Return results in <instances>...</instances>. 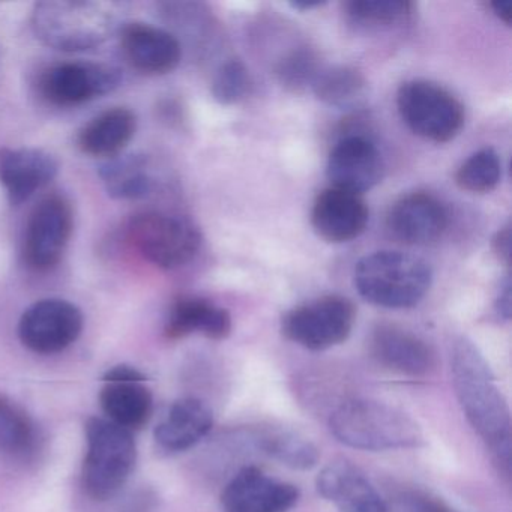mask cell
Returning <instances> with one entry per match:
<instances>
[{"label": "cell", "instance_id": "44dd1931", "mask_svg": "<svg viewBox=\"0 0 512 512\" xmlns=\"http://www.w3.org/2000/svg\"><path fill=\"white\" fill-rule=\"evenodd\" d=\"M199 332L211 340H224L232 332V317L229 311L206 299L179 298L170 308L166 322V335L170 340H179Z\"/></svg>", "mask_w": 512, "mask_h": 512}, {"label": "cell", "instance_id": "7402d4cb", "mask_svg": "<svg viewBox=\"0 0 512 512\" xmlns=\"http://www.w3.org/2000/svg\"><path fill=\"white\" fill-rule=\"evenodd\" d=\"M137 119L131 110L116 107L95 116L80 131L79 148L92 157L115 158L136 134Z\"/></svg>", "mask_w": 512, "mask_h": 512}, {"label": "cell", "instance_id": "52a82bcc", "mask_svg": "<svg viewBox=\"0 0 512 512\" xmlns=\"http://www.w3.org/2000/svg\"><path fill=\"white\" fill-rule=\"evenodd\" d=\"M131 245L158 268L175 269L194 259L202 235L193 221L178 215L146 212L128 226Z\"/></svg>", "mask_w": 512, "mask_h": 512}, {"label": "cell", "instance_id": "6da1fadb", "mask_svg": "<svg viewBox=\"0 0 512 512\" xmlns=\"http://www.w3.org/2000/svg\"><path fill=\"white\" fill-rule=\"evenodd\" d=\"M452 382L464 415L482 437L500 470L511 473V418L505 398L485 359L470 341L452 350Z\"/></svg>", "mask_w": 512, "mask_h": 512}, {"label": "cell", "instance_id": "cb8c5ba5", "mask_svg": "<svg viewBox=\"0 0 512 512\" xmlns=\"http://www.w3.org/2000/svg\"><path fill=\"white\" fill-rule=\"evenodd\" d=\"M311 88L320 101L341 110L356 109L367 97V80L350 67L320 70Z\"/></svg>", "mask_w": 512, "mask_h": 512}, {"label": "cell", "instance_id": "484cf974", "mask_svg": "<svg viewBox=\"0 0 512 512\" xmlns=\"http://www.w3.org/2000/svg\"><path fill=\"white\" fill-rule=\"evenodd\" d=\"M37 425L25 409L0 395V454L28 457L37 449Z\"/></svg>", "mask_w": 512, "mask_h": 512}, {"label": "cell", "instance_id": "e575fe53", "mask_svg": "<svg viewBox=\"0 0 512 512\" xmlns=\"http://www.w3.org/2000/svg\"><path fill=\"white\" fill-rule=\"evenodd\" d=\"M491 10L493 13L502 20L505 25H511L512 20V2L511 0H497V2H491Z\"/></svg>", "mask_w": 512, "mask_h": 512}, {"label": "cell", "instance_id": "5bb4252c", "mask_svg": "<svg viewBox=\"0 0 512 512\" xmlns=\"http://www.w3.org/2000/svg\"><path fill=\"white\" fill-rule=\"evenodd\" d=\"M449 214L433 194L410 193L389 209L386 227L392 238L407 245H427L442 238Z\"/></svg>", "mask_w": 512, "mask_h": 512}, {"label": "cell", "instance_id": "f546056e", "mask_svg": "<svg viewBox=\"0 0 512 512\" xmlns=\"http://www.w3.org/2000/svg\"><path fill=\"white\" fill-rule=\"evenodd\" d=\"M251 89L250 73L241 61L221 65L212 82V95L223 106H232L247 97Z\"/></svg>", "mask_w": 512, "mask_h": 512}, {"label": "cell", "instance_id": "277c9868", "mask_svg": "<svg viewBox=\"0 0 512 512\" xmlns=\"http://www.w3.org/2000/svg\"><path fill=\"white\" fill-rule=\"evenodd\" d=\"M35 35L47 46L62 52L94 49L115 28L112 7L82 0H58L35 5L32 13Z\"/></svg>", "mask_w": 512, "mask_h": 512}, {"label": "cell", "instance_id": "4316f807", "mask_svg": "<svg viewBox=\"0 0 512 512\" xmlns=\"http://www.w3.org/2000/svg\"><path fill=\"white\" fill-rule=\"evenodd\" d=\"M260 448L292 469H313L319 463V449L310 440L293 431L269 430L260 437Z\"/></svg>", "mask_w": 512, "mask_h": 512}, {"label": "cell", "instance_id": "8d00e7d4", "mask_svg": "<svg viewBox=\"0 0 512 512\" xmlns=\"http://www.w3.org/2000/svg\"><path fill=\"white\" fill-rule=\"evenodd\" d=\"M322 2H296L292 4V7L298 8V10H311V8L320 7Z\"/></svg>", "mask_w": 512, "mask_h": 512}, {"label": "cell", "instance_id": "8992f818", "mask_svg": "<svg viewBox=\"0 0 512 512\" xmlns=\"http://www.w3.org/2000/svg\"><path fill=\"white\" fill-rule=\"evenodd\" d=\"M404 124L422 139L446 143L464 125V107L448 89L428 80H409L397 92Z\"/></svg>", "mask_w": 512, "mask_h": 512}, {"label": "cell", "instance_id": "3957f363", "mask_svg": "<svg viewBox=\"0 0 512 512\" xmlns=\"http://www.w3.org/2000/svg\"><path fill=\"white\" fill-rule=\"evenodd\" d=\"M331 431L344 445L362 451L415 448L422 442L421 428L412 418L373 400H352L338 407Z\"/></svg>", "mask_w": 512, "mask_h": 512}, {"label": "cell", "instance_id": "4fadbf2b", "mask_svg": "<svg viewBox=\"0 0 512 512\" xmlns=\"http://www.w3.org/2000/svg\"><path fill=\"white\" fill-rule=\"evenodd\" d=\"M298 499L295 485L269 478L257 467L236 473L221 494L224 512H287Z\"/></svg>", "mask_w": 512, "mask_h": 512}, {"label": "cell", "instance_id": "ac0fdd59", "mask_svg": "<svg viewBox=\"0 0 512 512\" xmlns=\"http://www.w3.org/2000/svg\"><path fill=\"white\" fill-rule=\"evenodd\" d=\"M59 164L49 152L34 148L0 149V182L11 205L17 206L49 185Z\"/></svg>", "mask_w": 512, "mask_h": 512}, {"label": "cell", "instance_id": "d590c367", "mask_svg": "<svg viewBox=\"0 0 512 512\" xmlns=\"http://www.w3.org/2000/svg\"><path fill=\"white\" fill-rule=\"evenodd\" d=\"M419 512H452L451 509L446 508L445 505L439 502H431V500H425L419 505Z\"/></svg>", "mask_w": 512, "mask_h": 512}, {"label": "cell", "instance_id": "7a4b0ae2", "mask_svg": "<svg viewBox=\"0 0 512 512\" xmlns=\"http://www.w3.org/2000/svg\"><path fill=\"white\" fill-rule=\"evenodd\" d=\"M431 269L421 257L377 251L356 263V290L365 301L385 308L415 307L431 286Z\"/></svg>", "mask_w": 512, "mask_h": 512}, {"label": "cell", "instance_id": "1f68e13d", "mask_svg": "<svg viewBox=\"0 0 512 512\" xmlns=\"http://www.w3.org/2000/svg\"><path fill=\"white\" fill-rule=\"evenodd\" d=\"M491 248L500 262L506 266L511 263V224H506L502 229L497 230L496 235L491 239Z\"/></svg>", "mask_w": 512, "mask_h": 512}, {"label": "cell", "instance_id": "836d02e7", "mask_svg": "<svg viewBox=\"0 0 512 512\" xmlns=\"http://www.w3.org/2000/svg\"><path fill=\"white\" fill-rule=\"evenodd\" d=\"M496 310L503 319H511V281L506 278L499 296H497Z\"/></svg>", "mask_w": 512, "mask_h": 512}, {"label": "cell", "instance_id": "2e32d148", "mask_svg": "<svg viewBox=\"0 0 512 512\" xmlns=\"http://www.w3.org/2000/svg\"><path fill=\"white\" fill-rule=\"evenodd\" d=\"M370 349L379 364L406 376H428L436 368L433 349L418 335L391 323L373 329Z\"/></svg>", "mask_w": 512, "mask_h": 512}, {"label": "cell", "instance_id": "83f0119b", "mask_svg": "<svg viewBox=\"0 0 512 512\" xmlns=\"http://www.w3.org/2000/svg\"><path fill=\"white\" fill-rule=\"evenodd\" d=\"M502 164L493 148L479 149L470 155L455 173V182L461 190L469 193H490L499 184Z\"/></svg>", "mask_w": 512, "mask_h": 512}, {"label": "cell", "instance_id": "9a60e30c", "mask_svg": "<svg viewBox=\"0 0 512 512\" xmlns=\"http://www.w3.org/2000/svg\"><path fill=\"white\" fill-rule=\"evenodd\" d=\"M370 220L367 203L359 194L326 188L311 211L314 232L329 244H343L364 233Z\"/></svg>", "mask_w": 512, "mask_h": 512}, {"label": "cell", "instance_id": "d6986e66", "mask_svg": "<svg viewBox=\"0 0 512 512\" xmlns=\"http://www.w3.org/2000/svg\"><path fill=\"white\" fill-rule=\"evenodd\" d=\"M124 58L134 70L161 76L175 70L181 61V44L163 29L145 23H130L121 32Z\"/></svg>", "mask_w": 512, "mask_h": 512}, {"label": "cell", "instance_id": "d4e9b609", "mask_svg": "<svg viewBox=\"0 0 512 512\" xmlns=\"http://www.w3.org/2000/svg\"><path fill=\"white\" fill-rule=\"evenodd\" d=\"M107 193L115 199H142L151 191L148 163L140 155H118L100 169Z\"/></svg>", "mask_w": 512, "mask_h": 512}, {"label": "cell", "instance_id": "5b68a950", "mask_svg": "<svg viewBox=\"0 0 512 512\" xmlns=\"http://www.w3.org/2000/svg\"><path fill=\"white\" fill-rule=\"evenodd\" d=\"M83 487L98 502L112 499L127 484L137 460L133 433L107 418H89L85 425Z\"/></svg>", "mask_w": 512, "mask_h": 512}, {"label": "cell", "instance_id": "603a6c76", "mask_svg": "<svg viewBox=\"0 0 512 512\" xmlns=\"http://www.w3.org/2000/svg\"><path fill=\"white\" fill-rule=\"evenodd\" d=\"M145 382H106L100 401L107 419L127 430L142 428L154 409L151 391Z\"/></svg>", "mask_w": 512, "mask_h": 512}, {"label": "cell", "instance_id": "8fae6325", "mask_svg": "<svg viewBox=\"0 0 512 512\" xmlns=\"http://www.w3.org/2000/svg\"><path fill=\"white\" fill-rule=\"evenodd\" d=\"M121 80V71L112 65L70 62L47 70L40 89L55 106H79L115 91Z\"/></svg>", "mask_w": 512, "mask_h": 512}, {"label": "cell", "instance_id": "30bf717a", "mask_svg": "<svg viewBox=\"0 0 512 512\" xmlns=\"http://www.w3.org/2000/svg\"><path fill=\"white\" fill-rule=\"evenodd\" d=\"M83 331V314L64 299H43L23 313L19 337L23 346L40 355L64 352Z\"/></svg>", "mask_w": 512, "mask_h": 512}, {"label": "cell", "instance_id": "4dcf8cb0", "mask_svg": "<svg viewBox=\"0 0 512 512\" xmlns=\"http://www.w3.org/2000/svg\"><path fill=\"white\" fill-rule=\"evenodd\" d=\"M320 70L322 68L317 65V59L313 53L308 50H299L281 61L280 67H278V77L286 88L299 91V89L307 88L308 85H313Z\"/></svg>", "mask_w": 512, "mask_h": 512}, {"label": "cell", "instance_id": "d6a6232c", "mask_svg": "<svg viewBox=\"0 0 512 512\" xmlns=\"http://www.w3.org/2000/svg\"><path fill=\"white\" fill-rule=\"evenodd\" d=\"M103 380L104 382H145L146 376L131 365H116L104 374Z\"/></svg>", "mask_w": 512, "mask_h": 512}, {"label": "cell", "instance_id": "f1b7e54d", "mask_svg": "<svg viewBox=\"0 0 512 512\" xmlns=\"http://www.w3.org/2000/svg\"><path fill=\"white\" fill-rule=\"evenodd\" d=\"M344 8L353 22L380 26L407 19L415 5L407 0H352Z\"/></svg>", "mask_w": 512, "mask_h": 512}, {"label": "cell", "instance_id": "7c38bea8", "mask_svg": "<svg viewBox=\"0 0 512 512\" xmlns=\"http://www.w3.org/2000/svg\"><path fill=\"white\" fill-rule=\"evenodd\" d=\"M385 163L371 140L362 136L341 139L332 149L326 175L334 188L361 196L383 178Z\"/></svg>", "mask_w": 512, "mask_h": 512}, {"label": "cell", "instance_id": "9c48e42d", "mask_svg": "<svg viewBox=\"0 0 512 512\" xmlns=\"http://www.w3.org/2000/svg\"><path fill=\"white\" fill-rule=\"evenodd\" d=\"M73 208L64 196L46 197L29 218L25 238V262L38 272L58 266L73 233Z\"/></svg>", "mask_w": 512, "mask_h": 512}, {"label": "cell", "instance_id": "e0dca14e", "mask_svg": "<svg viewBox=\"0 0 512 512\" xmlns=\"http://www.w3.org/2000/svg\"><path fill=\"white\" fill-rule=\"evenodd\" d=\"M317 490L340 512H388L370 479L346 460L323 467L317 476Z\"/></svg>", "mask_w": 512, "mask_h": 512}, {"label": "cell", "instance_id": "ba28073f", "mask_svg": "<svg viewBox=\"0 0 512 512\" xmlns=\"http://www.w3.org/2000/svg\"><path fill=\"white\" fill-rule=\"evenodd\" d=\"M355 305L331 295L290 310L281 322L287 340L308 350H325L349 338L355 323Z\"/></svg>", "mask_w": 512, "mask_h": 512}, {"label": "cell", "instance_id": "ffe728a7", "mask_svg": "<svg viewBox=\"0 0 512 512\" xmlns=\"http://www.w3.org/2000/svg\"><path fill=\"white\" fill-rule=\"evenodd\" d=\"M212 424L211 409L203 401L181 398L170 406L155 428V440L164 451H187L211 431Z\"/></svg>", "mask_w": 512, "mask_h": 512}]
</instances>
